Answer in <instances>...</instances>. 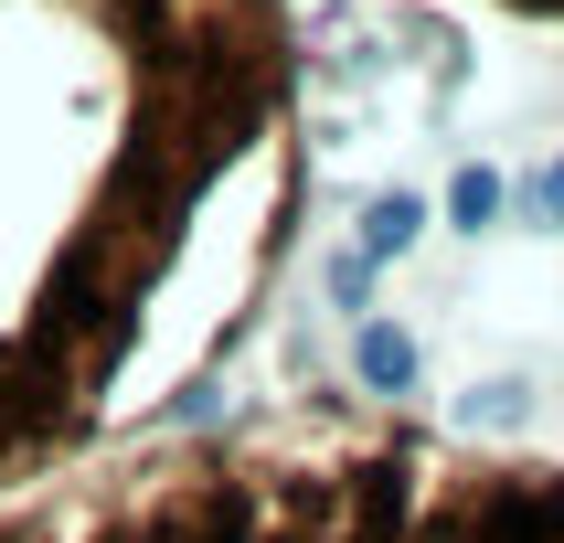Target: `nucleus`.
Listing matches in <instances>:
<instances>
[{"instance_id": "f257e3e1", "label": "nucleus", "mask_w": 564, "mask_h": 543, "mask_svg": "<svg viewBox=\"0 0 564 543\" xmlns=\"http://www.w3.org/2000/svg\"><path fill=\"white\" fill-rule=\"evenodd\" d=\"M299 214L288 0H0V501L182 426Z\"/></svg>"}, {"instance_id": "f03ea898", "label": "nucleus", "mask_w": 564, "mask_h": 543, "mask_svg": "<svg viewBox=\"0 0 564 543\" xmlns=\"http://www.w3.org/2000/svg\"><path fill=\"white\" fill-rule=\"evenodd\" d=\"M0 543H564V469L394 415L160 426L0 501Z\"/></svg>"}, {"instance_id": "7ed1b4c3", "label": "nucleus", "mask_w": 564, "mask_h": 543, "mask_svg": "<svg viewBox=\"0 0 564 543\" xmlns=\"http://www.w3.org/2000/svg\"><path fill=\"white\" fill-rule=\"evenodd\" d=\"M351 373H362V394H405V383H415V341L373 319V330L351 341Z\"/></svg>"}, {"instance_id": "20e7f679", "label": "nucleus", "mask_w": 564, "mask_h": 543, "mask_svg": "<svg viewBox=\"0 0 564 543\" xmlns=\"http://www.w3.org/2000/svg\"><path fill=\"white\" fill-rule=\"evenodd\" d=\"M415 224H426V214H415L405 192H383V203H373V224H362V246H373V256H394V246H415Z\"/></svg>"}, {"instance_id": "39448f33", "label": "nucleus", "mask_w": 564, "mask_h": 543, "mask_svg": "<svg viewBox=\"0 0 564 543\" xmlns=\"http://www.w3.org/2000/svg\"><path fill=\"white\" fill-rule=\"evenodd\" d=\"M447 214H458V224L479 235V224L501 214V171H458V192H447Z\"/></svg>"}, {"instance_id": "423d86ee", "label": "nucleus", "mask_w": 564, "mask_h": 543, "mask_svg": "<svg viewBox=\"0 0 564 543\" xmlns=\"http://www.w3.org/2000/svg\"><path fill=\"white\" fill-rule=\"evenodd\" d=\"M522 203H533V214H543V224H564V160H543L533 182H522Z\"/></svg>"}, {"instance_id": "0eeeda50", "label": "nucleus", "mask_w": 564, "mask_h": 543, "mask_svg": "<svg viewBox=\"0 0 564 543\" xmlns=\"http://www.w3.org/2000/svg\"><path fill=\"white\" fill-rule=\"evenodd\" d=\"M490 11H522V22H564V0H490Z\"/></svg>"}]
</instances>
